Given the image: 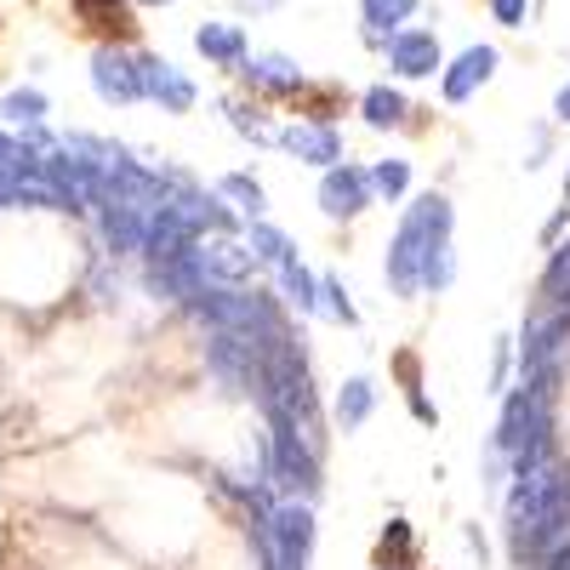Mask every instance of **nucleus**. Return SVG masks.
<instances>
[]
</instances>
